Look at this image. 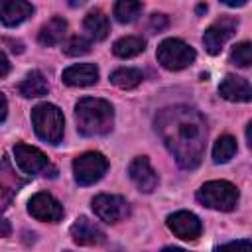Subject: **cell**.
<instances>
[{"mask_svg":"<svg viewBox=\"0 0 252 252\" xmlns=\"http://www.w3.org/2000/svg\"><path fill=\"white\" fill-rule=\"evenodd\" d=\"M142 79H144V73L134 67H120L110 75L112 85H116L120 89H134L142 83Z\"/></svg>","mask_w":252,"mask_h":252,"instance_id":"cell-22","label":"cell"},{"mask_svg":"<svg viewBox=\"0 0 252 252\" xmlns=\"http://www.w3.org/2000/svg\"><path fill=\"white\" fill-rule=\"evenodd\" d=\"M71 236L77 244L81 246H98L106 240L102 228L98 224H94L93 220H89L87 217H79L73 224H71Z\"/></svg>","mask_w":252,"mask_h":252,"instance_id":"cell-13","label":"cell"},{"mask_svg":"<svg viewBox=\"0 0 252 252\" xmlns=\"http://www.w3.org/2000/svg\"><path fill=\"white\" fill-rule=\"evenodd\" d=\"M230 61L238 67H248L250 61H252V47L248 41H242V43H236L230 51Z\"/></svg>","mask_w":252,"mask_h":252,"instance_id":"cell-25","label":"cell"},{"mask_svg":"<svg viewBox=\"0 0 252 252\" xmlns=\"http://www.w3.org/2000/svg\"><path fill=\"white\" fill-rule=\"evenodd\" d=\"M20 185H22V181L16 179V173L4 161V169L0 171V211H4L10 205L14 193H18Z\"/></svg>","mask_w":252,"mask_h":252,"instance_id":"cell-20","label":"cell"},{"mask_svg":"<svg viewBox=\"0 0 252 252\" xmlns=\"http://www.w3.org/2000/svg\"><path fill=\"white\" fill-rule=\"evenodd\" d=\"M215 252H252V242L248 238H242V240H234V242H228V244H222V246H217Z\"/></svg>","mask_w":252,"mask_h":252,"instance_id":"cell-27","label":"cell"},{"mask_svg":"<svg viewBox=\"0 0 252 252\" xmlns=\"http://www.w3.org/2000/svg\"><path fill=\"white\" fill-rule=\"evenodd\" d=\"M108 169V159L100 152H85L73 161V175L79 185L96 183Z\"/></svg>","mask_w":252,"mask_h":252,"instance_id":"cell-6","label":"cell"},{"mask_svg":"<svg viewBox=\"0 0 252 252\" xmlns=\"http://www.w3.org/2000/svg\"><path fill=\"white\" fill-rule=\"evenodd\" d=\"M6 114H8V102H6V96L0 93V122L6 118Z\"/></svg>","mask_w":252,"mask_h":252,"instance_id":"cell-29","label":"cell"},{"mask_svg":"<svg viewBox=\"0 0 252 252\" xmlns=\"http://www.w3.org/2000/svg\"><path fill=\"white\" fill-rule=\"evenodd\" d=\"M28 213L43 222H59L63 219V205L49 193L39 191L28 203Z\"/></svg>","mask_w":252,"mask_h":252,"instance_id":"cell-10","label":"cell"},{"mask_svg":"<svg viewBox=\"0 0 252 252\" xmlns=\"http://www.w3.org/2000/svg\"><path fill=\"white\" fill-rule=\"evenodd\" d=\"M128 175L134 181V185L144 193H152L158 187V173L146 156H138L132 159L128 167Z\"/></svg>","mask_w":252,"mask_h":252,"instance_id":"cell-12","label":"cell"},{"mask_svg":"<svg viewBox=\"0 0 252 252\" xmlns=\"http://www.w3.org/2000/svg\"><path fill=\"white\" fill-rule=\"evenodd\" d=\"M167 226L175 236H179L183 240H195L197 236H201V230H203L199 217L189 211H177V213L169 215Z\"/></svg>","mask_w":252,"mask_h":252,"instance_id":"cell-11","label":"cell"},{"mask_svg":"<svg viewBox=\"0 0 252 252\" xmlns=\"http://www.w3.org/2000/svg\"><path fill=\"white\" fill-rule=\"evenodd\" d=\"M93 211L100 220L114 224V222H120L122 219L128 217L130 207H128V201L120 195L100 193L93 199Z\"/></svg>","mask_w":252,"mask_h":252,"instance_id":"cell-7","label":"cell"},{"mask_svg":"<svg viewBox=\"0 0 252 252\" xmlns=\"http://www.w3.org/2000/svg\"><path fill=\"white\" fill-rule=\"evenodd\" d=\"M83 26H85V32H87L93 39H96V41L104 39V37L108 35V32H110L108 18H106L104 12H100V10H93V12H89V14L85 16Z\"/></svg>","mask_w":252,"mask_h":252,"instance_id":"cell-19","label":"cell"},{"mask_svg":"<svg viewBox=\"0 0 252 252\" xmlns=\"http://www.w3.org/2000/svg\"><path fill=\"white\" fill-rule=\"evenodd\" d=\"M32 124H33L35 134L43 142L53 144V146L61 142L65 120H63V112L55 104L41 102V104L33 106V110H32Z\"/></svg>","mask_w":252,"mask_h":252,"instance_id":"cell-3","label":"cell"},{"mask_svg":"<svg viewBox=\"0 0 252 252\" xmlns=\"http://www.w3.org/2000/svg\"><path fill=\"white\" fill-rule=\"evenodd\" d=\"M156 128L167 146V150L175 156L177 163L185 169H193L199 165L207 128L203 116L189 106H169L159 112L156 118Z\"/></svg>","mask_w":252,"mask_h":252,"instance_id":"cell-1","label":"cell"},{"mask_svg":"<svg viewBox=\"0 0 252 252\" xmlns=\"http://www.w3.org/2000/svg\"><path fill=\"white\" fill-rule=\"evenodd\" d=\"M195 49L177 37H167L158 45V61L167 71H181L195 61Z\"/></svg>","mask_w":252,"mask_h":252,"instance_id":"cell-5","label":"cell"},{"mask_svg":"<svg viewBox=\"0 0 252 252\" xmlns=\"http://www.w3.org/2000/svg\"><path fill=\"white\" fill-rule=\"evenodd\" d=\"M142 2H134V0H120V2H116L114 4V8H112V14H114V18L120 22V24H130V22H134L138 16H140V12H142Z\"/></svg>","mask_w":252,"mask_h":252,"instance_id":"cell-23","label":"cell"},{"mask_svg":"<svg viewBox=\"0 0 252 252\" xmlns=\"http://www.w3.org/2000/svg\"><path fill=\"white\" fill-rule=\"evenodd\" d=\"M10 230H12L10 222H8V220H4V219H0V238H2V236H8V234H10Z\"/></svg>","mask_w":252,"mask_h":252,"instance_id":"cell-30","label":"cell"},{"mask_svg":"<svg viewBox=\"0 0 252 252\" xmlns=\"http://www.w3.org/2000/svg\"><path fill=\"white\" fill-rule=\"evenodd\" d=\"M33 14V6L24 0H0V22L8 28L20 26Z\"/></svg>","mask_w":252,"mask_h":252,"instance_id":"cell-14","label":"cell"},{"mask_svg":"<svg viewBox=\"0 0 252 252\" xmlns=\"http://www.w3.org/2000/svg\"><path fill=\"white\" fill-rule=\"evenodd\" d=\"M14 158L18 167L28 173V175H39L43 171L49 169V159L47 156L35 148V146H28V144H16L14 146Z\"/></svg>","mask_w":252,"mask_h":252,"instance_id":"cell-9","label":"cell"},{"mask_svg":"<svg viewBox=\"0 0 252 252\" xmlns=\"http://www.w3.org/2000/svg\"><path fill=\"white\" fill-rule=\"evenodd\" d=\"M75 120L83 136H104L112 130L114 110L104 98L85 96L75 104Z\"/></svg>","mask_w":252,"mask_h":252,"instance_id":"cell-2","label":"cell"},{"mask_svg":"<svg viewBox=\"0 0 252 252\" xmlns=\"http://www.w3.org/2000/svg\"><path fill=\"white\" fill-rule=\"evenodd\" d=\"M219 93L222 98L230 102H248L252 98L250 83L244 77H236V75H226L219 85Z\"/></svg>","mask_w":252,"mask_h":252,"instance_id":"cell-15","label":"cell"},{"mask_svg":"<svg viewBox=\"0 0 252 252\" xmlns=\"http://www.w3.org/2000/svg\"><path fill=\"white\" fill-rule=\"evenodd\" d=\"M144 49H146V41H144L140 35H126V37H120V39H116L114 45H112L114 55L120 57V59L136 57V55H140Z\"/></svg>","mask_w":252,"mask_h":252,"instance_id":"cell-21","label":"cell"},{"mask_svg":"<svg viewBox=\"0 0 252 252\" xmlns=\"http://www.w3.org/2000/svg\"><path fill=\"white\" fill-rule=\"evenodd\" d=\"M63 51H65L67 55H71V57L85 55V53H89V51H91V41H89V39H85L83 35H75V37H71V39L63 45Z\"/></svg>","mask_w":252,"mask_h":252,"instance_id":"cell-26","label":"cell"},{"mask_svg":"<svg viewBox=\"0 0 252 252\" xmlns=\"http://www.w3.org/2000/svg\"><path fill=\"white\" fill-rule=\"evenodd\" d=\"M10 73V61H8V57L0 51V77H6Z\"/></svg>","mask_w":252,"mask_h":252,"instance_id":"cell-28","label":"cell"},{"mask_svg":"<svg viewBox=\"0 0 252 252\" xmlns=\"http://www.w3.org/2000/svg\"><path fill=\"white\" fill-rule=\"evenodd\" d=\"M163 252H187V250H183V248H173V246H169V248H163Z\"/></svg>","mask_w":252,"mask_h":252,"instance_id":"cell-31","label":"cell"},{"mask_svg":"<svg viewBox=\"0 0 252 252\" xmlns=\"http://www.w3.org/2000/svg\"><path fill=\"white\" fill-rule=\"evenodd\" d=\"M67 33V22L63 18H51L47 24L41 26L39 33H37V41L45 47L57 45Z\"/></svg>","mask_w":252,"mask_h":252,"instance_id":"cell-18","label":"cell"},{"mask_svg":"<svg viewBox=\"0 0 252 252\" xmlns=\"http://www.w3.org/2000/svg\"><path fill=\"white\" fill-rule=\"evenodd\" d=\"M63 83L69 87H89L98 81V69L93 63H77L63 71Z\"/></svg>","mask_w":252,"mask_h":252,"instance_id":"cell-16","label":"cell"},{"mask_svg":"<svg viewBox=\"0 0 252 252\" xmlns=\"http://www.w3.org/2000/svg\"><path fill=\"white\" fill-rule=\"evenodd\" d=\"M197 201L215 211H232L238 205V189L224 179L207 181L199 187Z\"/></svg>","mask_w":252,"mask_h":252,"instance_id":"cell-4","label":"cell"},{"mask_svg":"<svg viewBox=\"0 0 252 252\" xmlns=\"http://www.w3.org/2000/svg\"><path fill=\"white\" fill-rule=\"evenodd\" d=\"M65 252H71V250H65Z\"/></svg>","mask_w":252,"mask_h":252,"instance_id":"cell-32","label":"cell"},{"mask_svg":"<svg viewBox=\"0 0 252 252\" xmlns=\"http://www.w3.org/2000/svg\"><path fill=\"white\" fill-rule=\"evenodd\" d=\"M236 28H238V22L234 18H219L217 22H213L205 33H203V45L205 49L211 53V55H217L220 53V49L224 47V43L236 33Z\"/></svg>","mask_w":252,"mask_h":252,"instance_id":"cell-8","label":"cell"},{"mask_svg":"<svg viewBox=\"0 0 252 252\" xmlns=\"http://www.w3.org/2000/svg\"><path fill=\"white\" fill-rule=\"evenodd\" d=\"M236 154V140L228 134L220 136L213 146V161L215 163H226Z\"/></svg>","mask_w":252,"mask_h":252,"instance_id":"cell-24","label":"cell"},{"mask_svg":"<svg viewBox=\"0 0 252 252\" xmlns=\"http://www.w3.org/2000/svg\"><path fill=\"white\" fill-rule=\"evenodd\" d=\"M18 91L24 98H37V96L47 94L49 85H47V79L43 77L41 71H30L24 77V81L18 85Z\"/></svg>","mask_w":252,"mask_h":252,"instance_id":"cell-17","label":"cell"}]
</instances>
